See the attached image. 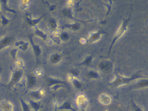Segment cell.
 <instances>
[{
  "mask_svg": "<svg viewBox=\"0 0 148 111\" xmlns=\"http://www.w3.org/2000/svg\"><path fill=\"white\" fill-rule=\"evenodd\" d=\"M148 78L147 76L141 75L138 73L134 74L130 77H124L119 74L116 73L115 79L111 83H110L109 85L112 87H118L122 85L128 84L136 79Z\"/></svg>",
  "mask_w": 148,
  "mask_h": 111,
  "instance_id": "obj_1",
  "label": "cell"
},
{
  "mask_svg": "<svg viewBox=\"0 0 148 111\" xmlns=\"http://www.w3.org/2000/svg\"><path fill=\"white\" fill-rule=\"evenodd\" d=\"M12 41V38L9 36L3 37L0 40V51L9 46Z\"/></svg>",
  "mask_w": 148,
  "mask_h": 111,
  "instance_id": "obj_13",
  "label": "cell"
},
{
  "mask_svg": "<svg viewBox=\"0 0 148 111\" xmlns=\"http://www.w3.org/2000/svg\"><path fill=\"white\" fill-rule=\"evenodd\" d=\"M34 28V29H35V33H35V35L41 38L44 41H46V40H47V34H46L44 32L39 29L37 26H35Z\"/></svg>",
  "mask_w": 148,
  "mask_h": 111,
  "instance_id": "obj_19",
  "label": "cell"
},
{
  "mask_svg": "<svg viewBox=\"0 0 148 111\" xmlns=\"http://www.w3.org/2000/svg\"><path fill=\"white\" fill-rule=\"evenodd\" d=\"M33 36L34 34H32L29 35L28 38L29 39L30 43L32 46L34 55L36 57V58L37 59V60H38V58L40 56L42 51H41V48H40L39 45L36 44L34 43L33 40Z\"/></svg>",
  "mask_w": 148,
  "mask_h": 111,
  "instance_id": "obj_8",
  "label": "cell"
},
{
  "mask_svg": "<svg viewBox=\"0 0 148 111\" xmlns=\"http://www.w3.org/2000/svg\"><path fill=\"white\" fill-rule=\"evenodd\" d=\"M1 11L9 12L12 13L16 14L17 12L13 9H11L9 7L7 4V1L6 0H2L1 1Z\"/></svg>",
  "mask_w": 148,
  "mask_h": 111,
  "instance_id": "obj_16",
  "label": "cell"
},
{
  "mask_svg": "<svg viewBox=\"0 0 148 111\" xmlns=\"http://www.w3.org/2000/svg\"><path fill=\"white\" fill-rule=\"evenodd\" d=\"M60 39L63 41H66L69 39V35L67 32H63L60 35Z\"/></svg>",
  "mask_w": 148,
  "mask_h": 111,
  "instance_id": "obj_32",
  "label": "cell"
},
{
  "mask_svg": "<svg viewBox=\"0 0 148 111\" xmlns=\"http://www.w3.org/2000/svg\"><path fill=\"white\" fill-rule=\"evenodd\" d=\"M46 3H47V5H48V6H49V10L50 11H53L54 10H55V6L54 5H50L48 2H47V1H46Z\"/></svg>",
  "mask_w": 148,
  "mask_h": 111,
  "instance_id": "obj_38",
  "label": "cell"
},
{
  "mask_svg": "<svg viewBox=\"0 0 148 111\" xmlns=\"http://www.w3.org/2000/svg\"><path fill=\"white\" fill-rule=\"evenodd\" d=\"M98 68L105 73H110L112 72L113 69V64L110 60L101 62L98 64Z\"/></svg>",
  "mask_w": 148,
  "mask_h": 111,
  "instance_id": "obj_4",
  "label": "cell"
},
{
  "mask_svg": "<svg viewBox=\"0 0 148 111\" xmlns=\"http://www.w3.org/2000/svg\"><path fill=\"white\" fill-rule=\"evenodd\" d=\"M15 63H16V66L18 67V69H22V68L24 67V63L22 59H16V61H15Z\"/></svg>",
  "mask_w": 148,
  "mask_h": 111,
  "instance_id": "obj_33",
  "label": "cell"
},
{
  "mask_svg": "<svg viewBox=\"0 0 148 111\" xmlns=\"http://www.w3.org/2000/svg\"><path fill=\"white\" fill-rule=\"evenodd\" d=\"M49 26L50 30L52 32L55 31L58 28V24L56 20L54 18H50L49 20Z\"/></svg>",
  "mask_w": 148,
  "mask_h": 111,
  "instance_id": "obj_22",
  "label": "cell"
},
{
  "mask_svg": "<svg viewBox=\"0 0 148 111\" xmlns=\"http://www.w3.org/2000/svg\"><path fill=\"white\" fill-rule=\"evenodd\" d=\"M76 102L80 108V111H86L88 104L87 97L83 94H80L76 97Z\"/></svg>",
  "mask_w": 148,
  "mask_h": 111,
  "instance_id": "obj_5",
  "label": "cell"
},
{
  "mask_svg": "<svg viewBox=\"0 0 148 111\" xmlns=\"http://www.w3.org/2000/svg\"><path fill=\"white\" fill-rule=\"evenodd\" d=\"M70 75H71L73 77L75 78V77H77L79 75L78 71L76 69H72L70 71Z\"/></svg>",
  "mask_w": 148,
  "mask_h": 111,
  "instance_id": "obj_36",
  "label": "cell"
},
{
  "mask_svg": "<svg viewBox=\"0 0 148 111\" xmlns=\"http://www.w3.org/2000/svg\"><path fill=\"white\" fill-rule=\"evenodd\" d=\"M0 23H1V20H0Z\"/></svg>",
  "mask_w": 148,
  "mask_h": 111,
  "instance_id": "obj_41",
  "label": "cell"
},
{
  "mask_svg": "<svg viewBox=\"0 0 148 111\" xmlns=\"http://www.w3.org/2000/svg\"><path fill=\"white\" fill-rule=\"evenodd\" d=\"M18 50H19V49L17 48H15V49H13L11 51V55L14 61H16V55H17V52Z\"/></svg>",
  "mask_w": 148,
  "mask_h": 111,
  "instance_id": "obj_35",
  "label": "cell"
},
{
  "mask_svg": "<svg viewBox=\"0 0 148 111\" xmlns=\"http://www.w3.org/2000/svg\"><path fill=\"white\" fill-rule=\"evenodd\" d=\"M30 2V1H22L20 4V9L22 11L25 10L28 8Z\"/></svg>",
  "mask_w": 148,
  "mask_h": 111,
  "instance_id": "obj_29",
  "label": "cell"
},
{
  "mask_svg": "<svg viewBox=\"0 0 148 111\" xmlns=\"http://www.w3.org/2000/svg\"><path fill=\"white\" fill-rule=\"evenodd\" d=\"M99 101L101 104L104 105H108L110 104L111 99L106 94H102L99 98Z\"/></svg>",
  "mask_w": 148,
  "mask_h": 111,
  "instance_id": "obj_18",
  "label": "cell"
},
{
  "mask_svg": "<svg viewBox=\"0 0 148 111\" xmlns=\"http://www.w3.org/2000/svg\"><path fill=\"white\" fill-rule=\"evenodd\" d=\"M73 1H67V6L68 7H71L73 5Z\"/></svg>",
  "mask_w": 148,
  "mask_h": 111,
  "instance_id": "obj_39",
  "label": "cell"
},
{
  "mask_svg": "<svg viewBox=\"0 0 148 111\" xmlns=\"http://www.w3.org/2000/svg\"><path fill=\"white\" fill-rule=\"evenodd\" d=\"M93 57L91 56H89L86 57L85 59L83 60V61L80 63L79 64L77 65L78 66H88L90 65V63L92 62L93 60Z\"/></svg>",
  "mask_w": 148,
  "mask_h": 111,
  "instance_id": "obj_25",
  "label": "cell"
},
{
  "mask_svg": "<svg viewBox=\"0 0 148 111\" xmlns=\"http://www.w3.org/2000/svg\"><path fill=\"white\" fill-rule=\"evenodd\" d=\"M71 110V111H78L72 107L71 104L69 102L65 101L61 106L57 107L55 111H59L60 110Z\"/></svg>",
  "mask_w": 148,
  "mask_h": 111,
  "instance_id": "obj_15",
  "label": "cell"
},
{
  "mask_svg": "<svg viewBox=\"0 0 148 111\" xmlns=\"http://www.w3.org/2000/svg\"><path fill=\"white\" fill-rule=\"evenodd\" d=\"M64 27L72 31H77L80 29V24L78 23H73L65 24Z\"/></svg>",
  "mask_w": 148,
  "mask_h": 111,
  "instance_id": "obj_23",
  "label": "cell"
},
{
  "mask_svg": "<svg viewBox=\"0 0 148 111\" xmlns=\"http://www.w3.org/2000/svg\"><path fill=\"white\" fill-rule=\"evenodd\" d=\"M71 82L72 83L73 86L77 89H81L83 87V85L78 79L76 78H74Z\"/></svg>",
  "mask_w": 148,
  "mask_h": 111,
  "instance_id": "obj_26",
  "label": "cell"
},
{
  "mask_svg": "<svg viewBox=\"0 0 148 111\" xmlns=\"http://www.w3.org/2000/svg\"><path fill=\"white\" fill-rule=\"evenodd\" d=\"M131 105L133 111H144L143 108H141L138 105L136 104L133 98L131 99Z\"/></svg>",
  "mask_w": 148,
  "mask_h": 111,
  "instance_id": "obj_28",
  "label": "cell"
},
{
  "mask_svg": "<svg viewBox=\"0 0 148 111\" xmlns=\"http://www.w3.org/2000/svg\"><path fill=\"white\" fill-rule=\"evenodd\" d=\"M106 34L103 30H99L97 32H91L89 34V37L87 40V42L89 43H94L99 40L103 34Z\"/></svg>",
  "mask_w": 148,
  "mask_h": 111,
  "instance_id": "obj_9",
  "label": "cell"
},
{
  "mask_svg": "<svg viewBox=\"0 0 148 111\" xmlns=\"http://www.w3.org/2000/svg\"><path fill=\"white\" fill-rule=\"evenodd\" d=\"M128 22H129V18H128L127 19H125L122 22L121 26L120 27V28L117 31V33L115 35L114 38L112 41L111 44L109 48V51H108V55H110L111 51L112 49V46L114 45V44L116 42V41L119 39V38L121 37L124 33L127 30L128 25Z\"/></svg>",
  "mask_w": 148,
  "mask_h": 111,
  "instance_id": "obj_2",
  "label": "cell"
},
{
  "mask_svg": "<svg viewBox=\"0 0 148 111\" xmlns=\"http://www.w3.org/2000/svg\"><path fill=\"white\" fill-rule=\"evenodd\" d=\"M30 43L29 42H26L21 46L18 47V49L22 50L23 51H26L28 50V48L29 46Z\"/></svg>",
  "mask_w": 148,
  "mask_h": 111,
  "instance_id": "obj_34",
  "label": "cell"
},
{
  "mask_svg": "<svg viewBox=\"0 0 148 111\" xmlns=\"http://www.w3.org/2000/svg\"><path fill=\"white\" fill-rule=\"evenodd\" d=\"M46 82L47 86L50 87H51V86L55 85L62 84L67 86L69 89V85L68 83L64 80L49 77L46 79Z\"/></svg>",
  "mask_w": 148,
  "mask_h": 111,
  "instance_id": "obj_6",
  "label": "cell"
},
{
  "mask_svg": "<svg viewBox=\"0 0 148 111\" xmlns=\"http://www.w3.org/2000/svg\"><path fill=\"white\" fill-rule=\"evenodd\" d=\"M87 77L91 79H97L100 77L99 74L94 70H89L87 73Z\"/></svg>",
  "mask_w": 148,
  "mask_h": 111,
  "instance_id": "obj_24",
  "label": "cell"
},
{
  "mask_svg": "<svg viewBox=\"0 0 148 111\" xmlns=\"http://www.w3.org/2000/svg\"><path fill=\"white\" fill-rule=\"evenodd\" d=\"M29 103L30 107L34 111H38L40 106V102L36 101L33 100H30L29 101Z\"/></svg>",
  "mask_w": 148,
  "mask_h": 111,
  "instance_id": "obj_20",
  "label": "cell"
},
{
  "mask_svg": "<svg viewBox=\"0 0 148 111\" xmlns=\"http://www.w3.org/2000/svg\"><path fill=\"white\" fill-rule=\"evenodd\" d=\"M148 86V79H141V80L138 81L137 83L133 86V88L135 89H142L146 88Z\"/></svg>",
  "mask_w": 148,
  "mask_h": 111,
  "instance_id": "obj_17",
  "label": "cell"
},
{
  "mask_svg": "<svg viewBox=\"0 0 148 111\" xmlns=\"http://www.w3.org/2000/svg\"><path fill=\"white\" fill-rule=\"evenodd\" d=\"M2 13V11H1V1H0V14Z\"/></svg>",
  "mask_w": 148,
  "mask_h": 111,
  "instance_id": "obj_40",
  "label": "cell"
},
{
  "mask_svg": "<svg viewBox=\"0 0 148 111\" xmlns=\"http://www.w3.org/2000/svg\"><path fill=\"white\" fill-rule=\"evenodd\" d=\"M23 75V71L21 69H15L13 70L11 79L7 86L11 87L14 85L19 83L22 79Z\"/></svg>",
  "mask_w": 148,
  "mask_h": 111,
  "instance_id": "obj_3",
  "label": "cell"
},
{
  "mask_svg": "<svg viewBox=\"0 0 148 111\" xmlns=\"http://www.w3.org/2000/svg\"><path fill=\"white\" fill-rule=\"evenodd\" d=\"M62 88H66V89H68L67 86L63 85L62 84H57L53 85V86H51V87H50V89L54 90V92H56V91L58 89Z\"/></svg>",
  "mask_w": 148,
  "mask_h": 111,
  "instance_id": "obj_31",
  "label": "cell"
},
{
  "mask_svg": "<svg viewBox=\"0 0 148 111\" xmlns=\"http://www.w3.org/2000/svg\"><path fill=\"white\" fill-rule=\"evenodd\" d=\"M46 13L43 14L42 16H40L39 17L36 18V19H32L29 17H26V22L31 27H34L37 26V24L40 22L41 20L43 19V18L46 15Z\"/></svg>",
  "mask_w": 148,
  "mask_h": 111,
  "instance_id": "obj_12",
  "label": "cell"
},
{
  "mask_svg": "<svg viewBox=\"0 0 148 111\" xmlns=\"http://www.w3.org/2000/svg\"><path fill=\"white\" fill-rule=\"evenodd\" d=\"M62 13L63 15L65 17H66L68 18H70L71 19H72V20H75V21H77V22H80L82 23H85L89 22H92V21L93 22V21L100 20L99 18H97V19H95V20L88 21H82V20H78V19H76L73 16L71 9L69 8H64V9H63L62 12Z\"/></svg>",
  "mask_w": 148,
  "mask_h": 111,
  "instance_id": "obj_7",
  "label": "cell"
},
{
  "mask_svg": "<svg viewBox=\"0 0 148 111\" xmlns=\"http://www.w3.org/2000/svg\"><path fill=\"white\" fill-rule=\"evenodd\" d=\"M21 105L22 106L23 111H30V107L29 104H28L22 98L19 99Z\"/></svg>",
  "mask_w": 148,
  "mask_h": 111,
  "instance_id": "obj_27",
  "label": "cell"
},
{
  "mask_svg": "<svg viewBox=\"0 0 148 111\" xmlns=\"http://www.w3.org/2000/svg\"><path fill=\"white\" fill-rule=\"evenodd\" d=\"M24 43H25V42L23 41V40H20V41L16 42V43H15V46L18 48L19 46L22 45Z\"/></svg>",
  "mask_w": 148,
  "mask_h": 111,
  "instance_id": "obj_37",
  "label": "cell"
},
{
  "mask_svg": "<svg viewBox=\"0 0 148 111\" xmlns=\"http://www.w3.org/2000/svg\"><path fill=\"white\" fill-rule=\"evenodd\" d=\"M50 61L53 64H57L61 61V56L57 53H53L50 56Z\"/></svg>",
  "mask_w": 148,
  "mask_h": 111,
  "instance_id": "obj_21",
  "label": "cell"
},
{
  "mask_svg": "<svg viewBox=\"0 0 148 111\" xmlns=\"http://www.w3.org/2000/svg\"><path fill=\"white\" fill-rule=\"evenodd\" d=\"M37 78L35 76L32 74H30L27 76V90L25 93L28 92V90L33 88L37 83Z\"/></svg>",
  "mask_w": 148,
  "mask_h": 111,
  "instance_id": "obj_10",
  "label": "cell"
},
{
  "mask_svg": "<svg viewBox=\"0 0 148 111\" xmlns=\"http://www.w3.org/2000/svg\"><path fill=\"white\" fill-rule=\"evenodd\" d=\"M13 105L9 101H4L0 103V111H13Z\"/></svg>",
  "mask_w": 148,
  "mask_h": 111,
  "instance_id": "obj_14",
  "label": "cell"
},
{
  "mask_svg": "<svg viewBox=\"0 0 148 111\" xmlns=\"http://www.w3.org/2000/svg\"><path fill=\"white\" fill-rule=\"evenodd\" d=\"M44 83H43V85L41 86V87L37 90L33 91H31L30 93V95L35 100H40L42 98L44 95L45 92L43 89V87H44Z\"/></svg>",
  "mask_w": 148,
  "mask_h": 111,
  "instance_id": "obj_11",
  "label": "cell"
},
{
  "mask_svg": "<svg viewBox=\"0 0 148 111\" xmlns=\"http://www.w3.org/2000/svg\"><path fill=\"white\" fill-rule=\"evenodd\" d=\"M11 20H9V19H7V18L5 15H1V23L2 24V27L7 25L10 22H11Z\"/></svg>",
  "mask_w": 148,
  "mask_h": 111,
  "instance_id": "obj_30",
  "label": "cell"
}]
</instances>
